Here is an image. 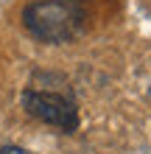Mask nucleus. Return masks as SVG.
<instances>
[{
  "instance_id": "f03ea898",
  "label": "nucleus",
  "mask_w": 151,
  "mask_h": 154,
  "mask_svg": "<svg viewBox=\"0 0 151 154\" xmlns=\"http://www.w3.org/2000/svg\"><path fill=\"white\" fill-rule=\"evenodd\" d=\"M23 106L25 112L37 121L56 126L65 132H76L78 126V109L70 98L59 93H48V90H23Z\"/></svg>"
},
{
  "instance_id": "f257e3e1",
  "label": "nucleus",
  "mask_w": 151,
  "mask_h": 154,
  "mask_svg": "<svg viewBox=\"0 0 151 154\" xmlns=\"http://www.w3.org/2000/svg\"><path fill=\"white\" fill-rule=\"evenodd\" d=\"M23 25L39 42L62 45L84 28V11L76 0H34L23 11Z\"/></svg>"
},
{
  "instance_id": "7ed1b4c3",
  "label": "nucleus",
  "mask_w": 151,
  "mask_h": 154,
  "mask_svg": "<svg viewBox=\"0 0 151 154\" xmlns=\"http://www.w3.org/2000/svg\"><path fill=\"white\" fill-rule=\"evenodd\" d=\"M0 154H31V151H25V149H20V146H3V149H0Z\"/></svg>"
}]
</instances>
